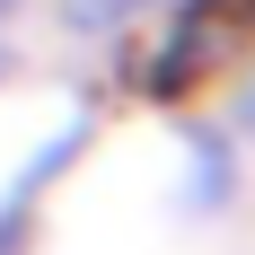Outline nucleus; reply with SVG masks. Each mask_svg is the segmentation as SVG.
Segmentation results:
<instances>
[{
  "label": "nucleus",
  "mask_w": 255,
  "mask_h": 255,
  "mask_svg": "<svg viewBox=\"0 0 255 255\" xmlns=\"http://www.w3.org/2000/svg\"><path fill=\"white\" fill-rule=\"evenodd\" d=\"M132 9H150V0H62L71 26H115V18H132Z\"/></svg>",
  "instance_id": "nucleus-1"
},
{
  "label": "nucleus",
  "mask_w": 255,
  "mask_h": 255,
  "mask_svg": "<svg viewBox=\"0 0 255 255\" xmlns=\"http://www.w3.org/2000/svg\"><path fill=\"white\" fill-rule=\"evenodd\" d=\"M229 115H238V132H247V141H255V79H247V88H238V97H229Z\"/></svg>",
  "instance_id": "nucleus-2"
},
{
  "label": "nucleus",
  "mask_w": 255,
  "mask_h": 255,
  "mask_svg": "<svg viewBox=\"0 0 255 255\" xmlns=\"http://www.w3.org/2000/svg\"><path fill=\"white\" fill-rule=\"evenodd\" d=\"M9 9H18V0H0V18H9Z\"/></svg>",
  "instance_id": "nucleus-3"
},
{
  "label": "nucleus",
  "mask_w": 255,
  "mask_h": 255,
  "mask_svg": "<svg viewBox=\"0 0 255 255\" xmlns=\"http://www.w3.org/2000/svg\"><path fill=\"white\" fill-rule=\"evenodd\" d=\"M0 79H9V53H0Z\"/></svg>",
  "instance_id": "nucleus-4"
}]
</instances>
